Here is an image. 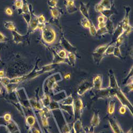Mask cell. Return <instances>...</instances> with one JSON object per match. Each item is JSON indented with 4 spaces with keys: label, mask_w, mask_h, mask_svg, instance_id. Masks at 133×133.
I'll list each match as a JSON object with an SVG mask.
<instances>
[{
    "label": "cell",
    "mask_w": 133,
    "mask_h": 133,
    "mask_svg": "<svg viewBox=\"0 0 133 133\" xmlns=\"http://www.w3.org/2000/svg\"><path fill=\"white\" fill-rule=\"evenodd\" d=\"M42 38L47 44H52L56 39V32L52 27L45 26L42 30Z\"/></svg>",
    "instance_id": "6da1fadb"
},
{
    "label": "cell",
    "mask_w": 133,
    "mask_h": 133,
    "mask_svg": "<svg viewBox=\"0 0 133 133\" xmlns=\"http://www.w3.org/2000/svg\"><path fill=\"white\" fill-rule=\"evenodd\" d=\"M109 44H104L97 47L92 53V56L94 61L97 65L101 63V61L103 59L104 55V52L107 48Z\"/></svg>",
    "instance_id": "7a4b0ae2"
},
{
    "label": "cell",
    "mask_w": 133,
    "mask_h": 133,
    "mask_svg": "<svg viewBox=\"0 0 133 133\" xmlns=\"http://www.w3.org/2000/svg\"><path fill=\"white\" fill-rule=\"evenodd\" d=\"M114 96L117 97L120 102L121 103L122 106H124L126 108H128L130 112L132 113V105L129 101V99L127 98L124 93L122 92L120 88L118 90L115 91V94Z\"/></svg>",
    "instance_id": "3957f363"
},
{
    "label": "cell",
    "mask_w": 133,
    "mask_h": 133,
    "mask_svg": "<svg viewBox=\"0 0 133 133\" xmlns=\"http://www.w3.org/2000/svg\"><path fill=\"white\" fill-rule=\"evenodd\" d=\"M83 109V103L81 99L80 98H76L74 101L73 104V112L75 117L78 119L81 115Z\"/></svg>",
    "instance_id": "277c9868"
},
{
    "label": "cell",
    "mask_w": 133,
    "mask_h": 133,
    "mask_svg": "<svg viewBox=\"0 0 133 133\" xmlns=\"http://www.w3.org/2000/svg\"><path fill=\"white\" fill-rule=\"evenodd\" d=\"M93 87L92 83L89 81L85 80L83 81L77 89V94L79 96H81L87 91Z\"/></svg>",
    "instance_id": "5b68a950"
},
{
    "label": "cell",
    "mask_w": 133,
    "mask_h": 133,
    "mask_svg": "<svg viewBox=\"0 0 133 133\" xmlns=\"http://www.w3.org/2000/svg\"><path fill=\"white\" fill-rule=\"evenodd\" d=\"M61 45L64 48V49L65 51H66L68 52H71L75 54L76 53V47L72 45V44L64 37H63L61 39Z\"/></svg>",
    "instance_id": "8992f818"
},
{
    "label": "cell",
    "mask_w": 133,
    "mask_h": 133,
    "mask_svg": "<svg viewBox=\"0 0 133 133\" xmlns=\"http://www.w3.org/2000/svg\"><path fill=\"white\" fill-rule=\"evenodd\" d=\"M109 87L112 88L115 90H117L120 88L117 82V79L113 71L110 69L109 71Z\"/></svg>",
    "instance_id": "52a82bcc"
},
{
    "label": "cell",
    "mask_w": 133,
    "mask_h": 133,
    "mask_svg": "<svg viewBox=\"0 0 133 133\" xmlns=\"http://www.w3.org/2000/svg\"><path fill=\"white\" fill-rule=\"evenodd\" d=\"M125 33V31L123 29V24H122V21H120L118 24V25L115 28H114V31L112 34V43L115 42L116 40L120 37V36L124 35Z\"/></svg>",
    "instance_id": "ba28073f"
},
{
    "label": "cell",
    "mask_w": 133,
    "mask_h": 133,
    "mask_svg": "<svg viewBox=\"0 0 133 133\" xmlns=\"http://www.w3.org/2000/svg\"><path fill=\"white\" fill-rule=\"evenodd\" d=\"M93 88L96 91L102 89V76L101 75H97L94 77L92 82Z\"/></svg>",
    "instance_id": "9c48e42d"
},
{
    "label": "cell",
    "mask_w": 133,
    "mask_h": 133,
    "mask_svg": "<svg viewBox=\"0 0 133 133\" xmlns=\"http://www.w3.org/2000/svg\"><path fill=\"white\" fill-rule=\"evenodd\" d=\"M130 8L128 6L126 7L125 8V14L124 16V19L122 20V24H123V28L124 31H125L127 27L129 25V15L130 12Z\"/></svg>",
    "instance_id": "30bf717a"
},
{
    "label": "cell",
    "mask_w": 133,
    "mask_h": 133,
    "mask_svg": "<svg viewBox=\"0 0 133 133\" xmlns=\"http://www.w3.org/2000/svg\"><path fill=\"white\" fill-rule=\"evenodd\" d=\"M109 121L114 133H124L118 122L114 119H110Z\"/></svg>",
    "instance_id": "8fae6325"
},
{
    "label": "cell",
    "mask_w": 133,
    "mask_h": 133,
    "mask_svg": "<svg viewBox=\"0 0 133 133\" xmlns=\"http://www.w3.org/2000/svg\"><path fill=\"white\" fill-rule=\"evenodd\" d=\"M65 7L68 13L69 14H73L77 11V8L76 7L74 1H65Z\"/></svg>",
    "instance_id": "7c38bea8"
},
{
    "label": "cell",
    "mask_w": 133,
    "mask_h": 133,
    "mask_svg": "<svg viewBox=\"0 0 133 133\" xmlns=\"http://www.w3.org/2000/svg\"><path fill=\"white\" fill-rule=\"evenodd\" d=\"M80 12L81 14L84 16V18L90 19L89 12H88V9L87 7V5L84 3L81 2L80 3V7H79Z\"/></svg>",
    "instance_id": "4fadbf2b"
},
{
    "label": "cell",
    "mask_w": 133,
    "mask_h": 133,
    "mask_svg": "<svg viewBox=\"0 0 133 133\" xmlns=\"http://www.w3.org/2000/svg\"><path fill=\"white\" fill-rule=\"evenodd\" d=\"M106 28L108 33L111 35H112L115 28L114 27L113 21L110 19H107L106 21Z\"/></svg>",
    "instance_id": "5bb4252c"
},
{
    "label": "cell",
    "mask_w": 133,
    "mask_h": 133,
    "mask_svg": "<svg viewBox=\"0 0 133 133\" xmlns=\"http://www.w3.org/2000/svg\"><path fill=\"white\" fill-rule=\"evenodd\" d=\"M99 122H100V119H99L98 113L95 112L93 114L92 118L91 119V125L93 127H95L99 125Z\"/></svg>",
    "instance_id": "9a60e30c"
},
{
    "label": "cell",
    "mask_w": 133,
    "mask_h": 133,
    "mask_svg": "<svg viewBox=\"0 0 133 133\" xmlns=\"http://www.w3.org/2000/svg\"><path fill=\"white\" fill-rule=\"evenodd\" d=\"M67 59L69 64L71 66H75L76 62V56L75 53L71 52H68Z\"/></svg>",
    "instance_id": "2e32d148"
},
{
    "label": "cell",
    "mask_w": 133,
    "mask_h": 133,
    "mask_svg": "<svg viewBox=\"0 0 133 133\" xmlns=\"http://www.w3.org/2000/svg\"><path fill=\"white\" fill-rule=\"evenodd\" d=\"M29 25L32 30H35L37 28L38 26V16H34V17L31 18L30 21L29 22Z\"/></svg>",
    "instance_id": "e0dca14e"
},
{
    "label": "cell",
    "mask_w": 133,
    "mask_h": 133,
    "mask_svg": "<svg viewBox=\"0 0 133 133\" xmlns=\"http://www.w3.org/2000/svg\"><path fill=\"white\" fill-rule=\"evenodd\" d=\"M103 7L104 10H110L112 8V2L109 0H102L99 2Z\"/></svg>",
    "instance_id": "ac0fdd59"
},
{
    "label": "cell",
    "mask_w": 133,
    "mask_h": 133,
    "mask_svg": "<svg viewBox=\"0 0 133 133\" xmlns=\"http://www.w3.org/2000/svg\"><path fill=\"white\" fill-rule=\"evenodd\" d=\"M63 106H73L74 104V99L73 97L71 95H70L68 97L64 99L61 102Z\"/></svg>",
    "instance_id": "d6986e66"
},
{
    "label": "cell",
    "mask_w": 133,
    "mask_h": 133,
    "mask_svg": "<svg viewBox=\"0 0 133 133\" xmlns=\"http://www.w3.org/2000/svg\"><path fill=\"white\" fill-rule=\"evenodd\" d=\"M115 101L112 99L109 102L107 112L109 114H112L114 112L115 110Z\"/></svg>",
    "instance_id": "ffe728a7"
},
{
    "label": "cell",
    "mask_w": 133,
    "mask_h": 133,
    "mask_svg": "<svg viewBox=\"0 0 133 133\" xmlns=\"http://www.w3.org/2000/svg\"><path fill=\"white\" fill-rule=\"evenodd\" d=\"M115 47V46L114 43L109 44L106 49V51L104 52V55H109L113 54V52Z\"/></svg>",
    "instance_id": "44dd1931"
},
{
    "label": "cell",
    "mask_w": 133,
    "mask_h": 133,
    "mask_svg": "<svg viewBox=\"0 0 133 133\" xmlns=\"http://www.w3.org/2000/svg\"><path fill=\"white\" fill-rule=\"evenodd\" d=\"M100 13L102 15L104 16L105 18H107L108 19H110L111 16L113 14H114L115 12L113 10L110 9V10H104Z\"/></svg>",
    "instance_id": "7402d4cb"
},
{
    "label": "cell",
    "mask_w": 133,
    "mask_h": 133,
    "mask_svg": "<svg viewBox=\"0 0 133 133\" xmlns=\"http://www.w3.org/2000/svg\"><path fill=\"white\" fill-rule=\"evenodd\" d=\"M81 25L85 28H89L91 24V21L90 19L83 17L80 20Z\"/></svg>",
    "instance_id": "603a6c76"
},
{
    "label": "cell",
    "mask_w": 133,
    "mask_h": 133,
    "mask_svg": "<svg viewBox=\"0 0 133 133\" xmlns=\"http://www.w3.org/2000/svg\"><path fill=\"white\" fill-rule=\"evenodd\" d=\"M4 25L5 27L11 31H15V26L13 22L11 21H6L5 22Z\"/></svg>",
    "instance_id": "cb8c5ba5"
},
{
    "label": "cell",
    "mask_w": 133,
    "mask_h": 133,
    "mask_svg": "<svg viewBox=\"0 0 133 133\" xmlns=\"http://www.w3.org/2000/svg\"><path fill=\"white\" fill-rule=\"evenodd\" d=\"M74 129L75 133H78L81 129V122L79 119H77L74 125Z\"/></svg>",
    "instance_id": "d4e9b609"
},
{
    "label": "cell",
    "mask_w": 133,
    "mask_h": 133,
    "mask_svg": "<svg viewBox=\"0 0 133 133\" xmlns=\"http://www.w3.org/2000/svg\"><path fill=\"white\" fill-rule=\"evenodd\" d=\"M89 29H90V34L92 36H95L96 35L97 29L95 28V26H94V25L92 23V21H91V24H90V26L89 27Z\"/></svg>",
    "instance_id": "484cf974"
},
{
    "label": "cell",
    "mask_w": 133,
    "mask_h": 133,
    "mask_svg": "<svg viewBox=\"0 0 133 133\" xmlns=\"http://www.w3.org/2000/svg\"><path fill=\"white\" fill-rule=\"evenodd\" d=\"M51 15L54 18H58L60 15V12L59 10L56 8H53L51 10Z\"/></svg>",
    "instance_id": "4316f807"
},
{
    "label": "cell",
    "mask_w": 133,
    "mask_h": 133,
    "mask_svg": "<svg viewBox=\"0 0 133 133\" xmlns=\"http://www.w3.org/2000/svg\"><path fill=\"white\" fill-rule=\"evenodd\" d=\"M113 54L115 57L121 59L122 58V55H121V53L120 49V47L115 46L114 49Z\"/></svg>",
    "instance_id": "83f0119b"
},
{
    "label": "cell",
    "mask_w": 133,
    "mask_h": 133,
    "mask_svg": "<svg viewBox=\"0 0 133 133\" xmlns=\"http://www.w3.org/2000/svg\"><path fill=\"white\" fill-rule=\"evenodd\" d=\"M124 35L120 36L119 37L117 40H116L115 42H114L115 46L117 47H120V46L122 45V44L124 42Z\"/></svg>",
    "instance_id": "f1b7e54d"
},
{
    "label": "cell",
    "mask_w": 133,
    "mask_h": 133,
    "mask_svg": "<svg viewBox=\"0 0 133 133\" xmlns=\"http://www.w3.org/2000/svg\"><path fill=\"white\" fill-rule=\"evenodd\" d=\"M67 54L68 52H66V51H65L64 49H61L58 53V55L60 58L64 59H67Z\"/></svg>",
    "instance_id": "f546056e"
},
{
    "label": "cell",
    "mask_w": 133,
    "mask_h": 133,
    "mask_svg": "<svg viewBox=\"0 0 133 133\" xmlns=\"http://www.w3.org/2000/svg\"><path fill=\"white\" fill-rule=\"evenodd\" d=\"M26 121L27 123L30 126H32L35 123V119L34 117H32V116H29V117L27 118Z\"/></svg>",
    "instance_id": "4dcf8cb0"
},
{
    "label": "cell",
    "mask_w": 133,
    "mask_h": 133,
    "mask_svg": "<svg viewBox=\"0 0 133 133\" xmlns=\"http://www.w3.org/2000/svg\"><path fill=\"white\" fill-rule=\"evenodd\" d=\"M14 31V33H15V34L14 35V41L17 43L21 42L22 40H23V38H22L21 35H19L18 32H15V31Z\"/></svg>",
    "instance_id": "1f68e13d"
},
{
    "label": "cell",
    "mask_w": 133,
    "mask_h": 133,
    "mask_svg": "<svg viewBox=\"0 0 133 133\" xmlns=\"http://www.w3.org/2000/svg\"><path fill=\"white\" fill-rule=\"evenodd\" d=\"M106 33H108V32L106 29V28L104 27V28H102L98 29V30H97L96 35H99V36H101L105 34H106Z\"/></svg>",
    "instance_id": "d6a6232c"
},
{
    "label": "cell",
    "mask_w": 133,
    "mask_h": 133,
    "mask_svg": "<svg viewBox=\"0 0 133 133\" xmlns=\"http://www.w3.org/2000/svg\"><path fill=\"white\" fill-rule=\"evenodd\" d=\"M14 6L18 9H23L24 7L23 1H15L14 2Z\"/></svg>",
    "instance_id": "836d02e7"
},
{
    "label": "cell",
    "mask_w": 133,
    "mask_h": 133,
    "mask_svg": "<svg viewBox=\"0 0 133 133\" xmlns=\"http://www.w3.org/2000/svg\"><path fill=\"white\" fill-rule=\"evenodd\" d=\"M38 24L41 25V24H44L45 22V18L43 14L40 15L39 16H38Z\"/></svg>",
    "instance_id": "e575fe53"
},
{
    "label": "cell",
    "mask_w": 133,
    "mask_h": 133,
    "mask_svg": "<svg viewBox=\"0 0 133 133\" xmlns=\"http://www.w3.org/2000/svg\"><path fill=\"white\" fill-rule=\"evenodd\" d=\"M132 73H133V69H132V66H131V68L129 71V73L128 74V75L126 77V78L124 79V81L125 82H123L124 84H125V83H127V82H128V80L129 78H131V77H132Z\"/></svg>",
    "instance_id": "d590c367"
},
{
    "label": "cell",
    "mask_w": 133,
    "mask_h": 133,
    "mask_svg": "<svg viewBox=\"0 0 133 133\" xmlns=\"http://www.w3.org/2000/svg\"><path fill=\"white\" fill-rule=\"evenodd\" d=\"M48 4L50 7L53 8H56L57 4L58 3V1H54V0H52V1H48Z\"/></svg>",
    "instance_id": "8d00e7d4"
},
{
    "label": "cell",
    "mask_w": 133,
    "mask_h": 133,
    "mask_svg": "<svg viewBox=\"0 0 133 133\" xmlns=\"http://www.w3.org/2000/svg\"><path fill=\"white\" fill-rule=\"evenodd\" d=\"M126 110L127 108L126 107L124 106H121L119 109V112L121 114H124L126 112Z\"/></svg>",
    "instance_id": "74e56055"
},
{
    "label": "cell",
    "mask_w": 133,
    "mask_h": 133,
    "mask_svg": "<svg viewBox=\"0 0 133 133\" xmlns=\"http://www.w3.org/2000/svg\"><path fill=\"white\" fill-rule=\"evenodd\" d=\"M132 30V27L130 25H129L128 27H127V28L126 29V30L125 31V33L126 35V36L129 35L130 34V33L131 32Z\"/></svg>",
    "instance_id": "f35d334b"
},
{
    "label": "cell",
    "mask_w": 133,
    "mask_h": 133,
    "mask_svg": "<svg viewBox=\"0 0 133 133\" xmlns=\"http://www.w3.org/2000/svg\"><path fill=\"white\" fill-rule=\"evenodd\" d=\"M97 20L98 23H104V22H106V18L103 16V15H99L98 18H97Z\"/></svg>",
    "instance_id": "ab89813d"
},
{
    "label": "cell",
    "mask_w": 133,
    "mask_h": 133,
    "mask_svg": "<svg viewBox=\"0 0 133 133\" xmlns=\"http://www.w3.org/2000/svg\"><path fill=\"white\" fill-rule=\"evenodd\" d=\"M5 12L7 14L9 15H12L13 14V11L10 8H7L5 10Z\"/></svg>",
    "instance_id": "60d3db41"
},
{
    "label": "cell",
    "mask_w": 133,
    "mask_h": 133,
    "mask_svg": "<svg viewBox=\"0 0 133 133\" xmlns=\"http://www.w3.org/2000/svg\"><path fill=\"white\" fill-rule=\"evenodd\" d=\"M127 87L128 88L129 91L132 92V79H131L129 82L127 83Z\"/></svg>",
    "instance_id": "b9f144b4"
},
{
    "label": "cell",
    "mask_w": 133,
    "mask_h": 133,
    "mask_svg": "<svg viewBox=\"0 0 133 133\" xmlns=\"http://www.w3.org/2000/svg\"><path fill=\"white\" fill-rule=\"evenodd\" d=\"M4 119L5 120V121H9L11 119V115L9 113H7L4 115Z\"/></svg>",
    "instance_id": "7bdbcfd3"
},
{
    "label": "cell",
    "mask_w": 133,
    "mask_h": 133,
    "mask_svg": "<svg viewBox=\"0 0 133 133\" xmlns=\"http://www.w3.org/2000/svg\"><path fill=\"white\" fill-rule=\"evenodd\" d=\"M5 41H6V37L2 32H0V42H4Z\"/></svg>",
    "instance_id": "ee69618b"
},
{
    "label": "cell",
    "mask_w": 133,
    "mask_h": 133,
    "mask_svg": "<svg viewBox=\"0 0 133 133\" xmlns=\"http://www.w3.org/2000/svg\"><path fill=\"white\" fill-rule=\"evenodd\" d=\"M97 26H98V29H100V28H102L106 27V22H104V23H98Z\"/></svg>",
    "instance_id": "f6af8a7d"
},
{
    "label": "cell",
    "mask_w": 133,
    "mask_h": 133,
    "mask_svg": "<svg viewBox=\"0 0 133 133\" xmlns=\"http://www.w3.org/2000/svg\"><path fill=\"white\" fill-rule=\"evenodd\" d=\"M71 75L70 73H67L64 76V79H65V80H69L71 78Z\"/></svg>",
    "instance_id": "bcb514c9"
},
{
    "label": "cell",
    "mask_w": 133,
    "mask_h": 133,
    "mask_svg": "<svg viewBox=\"0 0 133 133\" xmlns=\"http://www.w3.org/2000/svg\"><path fill=\"white\" fill-rule=\"evenodd\" d=\"M4 71L1 70V71H0V77H2L3 76H4Z\"/></svg>",
    "instance_id": "7dc6e473"
},
{
    "label": "cell",
    "mask_w": 133,
    "mask_h": 133,
    "mask_svg": "<svg viewBox=\"0 0 133 133\" xmlns=\"http://www.w3.org/2000/svg\"><path fill=\"white\" fill-rule=\"evenodd\" d=\"M1 91H2V90H1V88H0V93H1Z\"/></svg>",
    "instance_id": "c3c4849f"
}]
</instances>
